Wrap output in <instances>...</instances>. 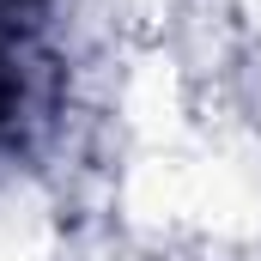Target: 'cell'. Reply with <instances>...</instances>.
I'll use <instances>...</instances> for the list:
<instances>
[{"instance_id": "obj_1", "label": "cell", "mask_w": 261, "mask_h": 261, "mask_svg": "<svg viewBox=\"0 0 261 261\" xmlns=\"http://www.w3.org/2000/svg\"><path fill=\"white\" fill-rule=\"evenodd\" d=\"M55 116V61L31 43L18 6L0 0V152H31Z\"/></svg>"}, {"instance_id": "obj_2", "label": "cell", "mask_w": 261, "mask_h": 261, "mask_svg": "<svg viewBox=\"0 0 261 261\" xmlns=\"http://www.w3.org/2000/svg\"><path fill=\"white\" fill-rule=\"evenodd\" d=\"M6 6H18V12H31V6H43V0H6Z\"/></svg>"}]
</instances>
